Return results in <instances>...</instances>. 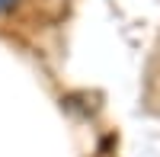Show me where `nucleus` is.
Returning <instances> with one entry per match:
<instances>
[{
    "instance_id": "1",
    "label": "nucleus",
    "mask_w": 160,
    "mask_h": 157,
    "mask_svg": "<svg viewBox=\"0 0 160 157\" xmlns=\"http://www.w3.org/2000/svg\"><path fill=\"white\" fill-rule=\"evenodd\" d=\"M16 7V0H0V13H7V10H13Z\"/></svg>"
}]
</instances>
